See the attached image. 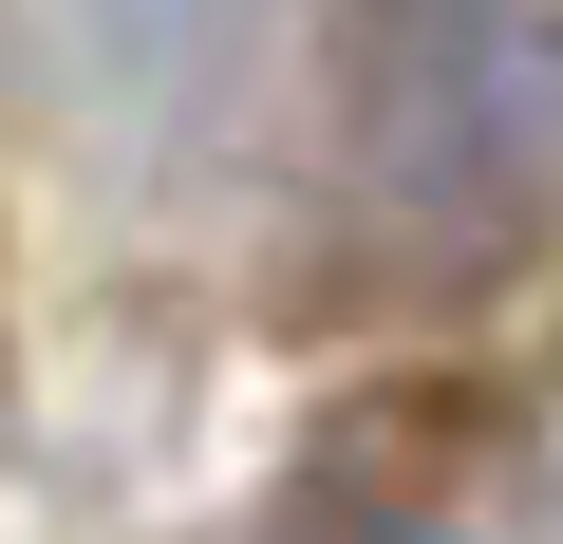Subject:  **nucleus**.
Here are the masks:
<instances>
[{
	"mask_svg": "<svg viewBox=\"0 0 563 544\" xmlns=\"http://www.w3.org/2000/svg\"><path fill=\"white\" fill-rule=\"evenodd\" d=\"M339 544H451V525H432V507H357Z\"/></svg>",
	"mask_w": 563,
	"mask_h": 544,
	"instance_id": "obj_2",
	"label": "nucleus"
},
{
	"mask_svg": "<svg viewBox=\"0 0 563 544\" xmlns=\"http://www.w3.org/2000/svg\"><path fill=\"white\" fill-rule=\"evenodd\" d=\"M339 225L395 301H470L563 225V0H339Z\"/></svg>",
	"mask_w": 563,
	"mask_h": 544,
	"instance_id": "obj_1",
	"label": "nucleus"
}]
</instances>
